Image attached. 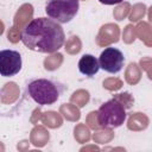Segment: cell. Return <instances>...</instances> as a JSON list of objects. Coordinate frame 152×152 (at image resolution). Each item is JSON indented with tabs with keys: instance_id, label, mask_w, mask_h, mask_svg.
I'll list each match as a JSON object with an SVG mask.
<instances>
[{
	"instance_id": "3",
	"label": "cell",
	"mask_w": 152,
	"mask_h": 152,
	"mask_svg": "<svg viewBox=\"0 0 152 152\" xmlns=\"http://www.w3.org/2000/svg\"><path fill=\"white\" fill-rule=\"evenodd\" d=\"M126 109L118 99H110L102 103L97 110V122L100 127L113 129L120 127L126 120Z\"/></svg>"
},
{
	"instance_id": "7",
	"label": "cell",
	"mask_w": 152,
	"mask_h": 152,
	"mask_svg": "<svg viewBox=\"0 0 152 152\" xmlns=\"http://www.w3.org/2000/svg\"><path fill=\"white\" fill-rule=\"evenodd\" d=\"M78 70L82 75L88 77L96 75L100 70L99 59L90 53H84L78 61Z\"/></svg>"
},
{
	"instance_id": "8",
	"label": "cell",
	"mask_w": 152,
	"mask_h": 152,
	"mask_svg": "<svg viewBox=\"0 0 152 152\" xmlns=\"http://www.w3.org/2000/svg\"><path fill=\"white\" fill-rule=\"evenodd\" d=\"M99 1L103 5H116V4L122 2L124 0H99Z\"/></svg>"
},
{
	"instance_id": "6",
	"label": "cell",
	"mask_w": 152,
	"mask_h": 152,
	"mask_svg": "<svg viewBox=\"0 0 152 152\" xmlns=\"http://www.w3.org/2000/svg\"><path fill=\"white\" fill-rule=\"evenodd\" d=\"M21 55L12 49L0 51V74L4 77L17 75L21 70Z\"/></svg>"
},
{
	"instance_id": "2",
	"label": "cell",
	"mask_w": 152,
	"mask_h": 152,
	"mask_svg": "<svg viewBox=\"0 0 152 152\" xmlns=\"http://www.w3.org/2000/svg\"><path fill=\"white\" fill-rule=\"evenodd\" d=\"M64 87L53 80L34 78L26 84L27 95L40 106L53 104L62 95Z\"/></svg>"
},
{
	"instance_id": "1",
	"label": "cell",
	"mask_w": 152,
	"mask_h": 152,
	"mask_svg": "<svg viewBox=\"0 0 152 152\" xmlns=\"http://www.w3.org/2000/svg\"><path fill=\"white\" fill-rule=\"evenodd\" d=\"M21 42L32 51L53 53L65 40L64 31L59 23L51 18H34L21 31Z\"/></svg>"
},
{
	"instance_id": "5",
	"label": "cell",
	"mask_w": 152,
	"mask_h": 152,
	"mask_svg": "<svg viewBox=\"0 0 152 152\" xmlns=\"http://www.w3.org/2000/svg\"><path fill=\"white\" fill-rule=\"evenodd\" d=\"M100 68L109 74H118L121 71L124 63H125V56L124 53L113 46L106 48L99 57Z\"/></svg>"
},
{
	"instance_id": "4",
	"label": "cell",
	"mask_w": 152,
	"mask_h": 152,
	"mask_svg": "<svg viewBox=\"0 0 152 152\" xmlns=\"http://www.w3.org/2000/svg\"><path fill=\"white\" fill-rule=\"evenodd\" d=\"M80 7L78 0H48L45 13L59 24H66L74 19Z\"/></svg>"
}]
</instances>
